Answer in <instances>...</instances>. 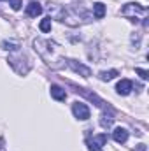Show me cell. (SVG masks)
<instances>
[{"label": "cell", "mask_w": 149, "mask_h": 151, "mask_svg": "<svg viewBox=\"0 0 149 151\" xmlns=\"http://www.w3.org/2000/svg\"><path fill=\"white\" fill-rule=\"evenodd\" d=\"M121 16H125L126 19H130V21H135V23H139V21H144V25L148 27V9L144 7V5H140V4H137V2H130V4H125V7L121 9Z\"/></svg>", "instance_id": "cell-1"}, {"label": "cell", "mask_w": 149, "mask_h": 151, "mask_svg": "<svg viewBox=\"0 0 149 151\" xmlns=\"http://www.w3.org/2000/svg\"><path fill=\"white\" fill-rule=\"evenodd\" d=\"M107 142V135L105 134H100V135H95L93 139H88V150L90 151H102L104 146Z\"/></svg>", "instance_id": "cell-2"}, {"label": "cell", "mask_w": 149, "mask_h": 151, "mask_svg": "<svg viewBox=\"0 0 149 151\" xmlns=\"http://www.w3.org/2000/svg\"><path fill=\"white\" fill-rule=\"evenodd\" d=\"M72 113H74V116L77 119H88L90 118V109L82 102H75L74 106H72Z\"/></svg>", "instance_id": "cell-3"}, {"label": "cell", "mask_w": 149, "mask_h": 151, "mask_svg": "<svg viewBox=\"0 0 149 151\" xmlns=\"http://www.w3.org/2000/svg\"><path fill=\"white\" fill-rule=\"evenodd\" d=\"M132 88H133V83H132L130 79H121V81L117 83V86H116V91H117L119 95H128V93L132 91Z\"/></svg>", "instance_id": "cell-4"}, {"label": "cell", "mask_w": 149, "mask_h": 151, "mask_svg": "<svg viewBox=\"0 0 149 151\" xmlns=\"http://www.w3.org/2000/svg\"><path fill=\"white\" fill-rule=\"evenodd\" d=\"M112 137H114V141H116V142L123 144V142H126V141H128V130H126V128H121V127H117V128H114V132H112Z\"/></svg>", "instance_id": "cell-5"}, {"label": "cell", "mask_w": 149, "mask_h": 151, "mask_svg": "<svg viewBox=\"0 0 149 151\" xmlns=\"http://www.w3.org/2000/svg\"><path fill=\"white\" fill-rule=\"evenodd\" d=\"M51 97L54 99V100H65L67 99V91L62 88V86H58V84H53L51 86Z\"/></svg>", "instance_id": "cell-6"}, {"label": "cell", "mask_w": 149, "mask_h": 151, "mask_svg": "<svg viewBox=\"0 0 149 151\" xmlns=\"http://www.w3.org/2000/svg\"><path fill=\"white\" fill-rule=\"evenodd\" d=\"M39 14H42V7H40V4H37V2H30V4L27 5V16H30V18H37Z\"/></svg>", "instance_id": "cell-7"}, {"label": "cell", "mask_w": 149, "mask_h": 151, "mask_svg": "<svg viewBox=\"0 0 149 151\" xmlns=\"http://www.w3.org/2000/svg\"><path fill=\"white\" fill-rule=\"evenodd\" d=\"M69 65L72 67V70H74V72L82 74V77H88V76L91 74V70H90L88 67H84L82 63H77V62H74V60H70V62H69Z\"/></svg>", "instance_id": "cell-8"}, {"label": "cell", "mask_w": 149, "mask_h": 151, "mask_svg": "<svg viewBox=\"0 0 149 151\" xmlns=\"http://www.w3.org/2000/svg\"><path fill=\"white\" fill-rule=\"evenodd\" d=\"M93 12H95V18H97V19H102V18L105 16V5H104L102 2H97V4L93 5Z\"/></svg>", "instance_id": "cell-9"}, {"label": "cell", "mask_w": 149, "mask_h": 151, "mask_svg": "<svg viewBox=\"0 0 149 151\" xmlns=\"http://www.w3.org/2000/svg\"><path fill=\"white\" fill-rule=\"evenodd\" d=\"M39 28H40V32H44V34L51 32V18H44V19L40 21Z\"/></svg>", "instance_id": "cell-10"}, {"label": "cell", "mask_w": 149, "mask_h": 151, "mask_svg": "<svg viewBox=\"0 0 149 151\" xmlns=\"http://www.w3.org/2000/svg\"><path fill=\"white\" fill-rule=\"evenodd\" d=\"M117 76V70H105V72H100V79L102 81H111Z\"/></svg>", "instance_id": "cell-11"}, {"label": "cell", "mask_w": 149, "mask_h": 151, "mask_svg": "<svg viewBox=\"0 0 149 151\" xmlns=\"http://www.w3.org/2000/svg\"><path fill=\"white\" fill-rule=\"evenodd\" d=\"M2 47H4V49H18V44H14V42H7V40H4V42H2Z\"/></svg>", "instance_id": "cell-12"}, {"label": "cell", "mask_w": 149, "mask_h": 151, "mask_svg": "<svg viewBox=\"0 0 149 151\" xmlns=\"http://www.w3.org/2000/svg\"><path fill=\"white\" fill-rule=\"evenodd\" d=\"M135 72L140 76L142 79H148V77H149V72H148V70H144V69H135Z\"/></svg>", "instance_id": "cell-13"}, {"label": "cell", "mask_w": 149, "mask_h": 151, "mask_svg": "<svg viewBox=\"0 0 149 151\" xmlns=\"http://www.w3.org/2000/svg\"><path fill=\"white\" fill-rule=\"evenodd\" d=\"M11 7H12L14 11H18V9L21 7V0H11Z\"/></svg>", "instance_id": "cell-14"}]
</instances>
